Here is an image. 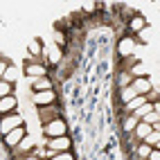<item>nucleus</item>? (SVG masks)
Here are the masks:
<instances>
[{
    "label": "nucleus",
    "instance_id": "f8f14e48",
    "mask_svg": "<svg viewBox=\"0 0 160 160\" xmlns=\"http://www.w3.org/2000/svg\"><path fill=\"white\" fill-rule=\"evenodd\" d=\"M16 106H18L16 95H9V97H0V115L16 113Z\"/></svg>",
    "mask_w": 160,
    "mask_h": 160
},
{
    "label": "nucleus",
    "instance_id": "f3484780",
    "mask_svg": "<svg viewBox=\"0 0 160 160\" xmlns=\"http://www.w3.org/2000/svg\"><path fill=\"white\" fill-rule=\"evenodd\" d=\"M63 57H66V52H63V48H54L52 52H48V61H50V66H59V63L63 61Z\"/></svg>",
    "mask_w": 160,
    "mask_h": 160
},
{
    "label": "nucleus",
    "instance_id": "393cba45",
    "mask_svg": "<svg viewBox=\"0 0 160 160\" xmlns=\"http://www.w3.org/2000/svg\"><path fill=\"white\" fill-rule=\"evenodd\" d=\"M144 142H147L149 147H156V144L160 142V133H158V131H151V133L147 135V140H144Z\"/></svg>",
    "mask_w": 160,
    "mask_h": 160
},
{
    "label": "nucleus",
    "instance_id": "a878e982",
    "mask_svg": "<svg viewBox=\"0 0 160 160\" xmlns=\"http://www.w3.org/2000/svg\"><path fill=\"white\" fill-rule=\"evenodd\" d=\"M54 41L59 43V48H66V43H68V38H66V32L57 29V32H54Z\"/></svg>",
    "mask_w": 160,
    "mask_h": 160
},
{
    "label": "nucleus",
    "instance_id": "7c9ffc66",
    "mask_svg": "<svg viewBox=\"0 0 160 160\" xmlns=\"http://www.w3.org/2000/svg\"><path fill=\"white\" fill-rule=\"evenodd\" d=\"M97 7H99V2H86V5H83V12H86V14H92Z\"/></svg>",
    "mask_w": 160,
    "mask_h": 160
},
{
    "label": "nucleus",
    "instance_id": "4be33fe9",
    "mask_svg": "<svg viewBox=\"0 0 160 160\" xmlns=\"http://www.w3.org/2000/svg\"><path fill=\"white\" fill-rule=\"evenodd\" d=\"M151 111H153V104H149V102H147V104H144V106H140V108H138L133 115L138 117V120H142V117H144L147 113H151Z\"/></svg>",
    "mask_w": 160,
    "mask_h": 160
},
{
    "label": "nucleus",
    "instance_id": "6ab92c4d",
    "mask_svg": "<svg viewBox=\"0 0 160 160\" xmlns=\"http://www.w3.org/2000/svg\"><path fill=\"white\" fill-rule=\"evenodd\" d=\"M151 151H153V147H149L147 142H140V144H138V149H135V156L140 158V160H149Z\"/></svg>",
    "mask_w": 160,
    "mask_h": 160
},
{
    "label": "nucleus",
    "instance_id": "423d86ee",
    "mask_svg": "<svg viewBox=\"0 0 160 160\" xmlns=\"http://www.w3.org/2000/svg\"><path fill=\"white\" fill-rule=\"evenodd\" d=\"M25 138H27V129H25V124H23V126H18V129H14L12 133H7L2 138V144H7L9 149H14V147H18L20 142H23Z\"/></svg>",
    "mask_w": 160,
    "mask_h": 160
},
{
    "label": "nucleus",
    "instance_id": "dca6fc26",
    "mask_svg": "<svg viewBox=\"0 0 160 160\" xmlns=\"http://www.w3.org/2000/svg\"><path fill=\"white\" fill-rule=\"evenodd\" d=\"M133 83V74L126 70H117V90L120 88H129Z\"/></svg>",
    "mask_w": 160,
    "mask_h": 160
},
{
    "label": "nucleus",
    "instance_id": "2f4dec72",
    "mask_svg": "<svg viewBox=\"0 0 160 160\" xmlns=\"http://www.w3.org/2000/svg\"><path fill=\"white\" fill-rule=\"evenodd\" d=\"M14 160H43V158H41V156L34 151V153H29V156H23V158H14Z\"/></svg>",
    "mask_w": 160,
    "mask_h": 160
},
{
    "label": "nucleus",
    "instance_id": "39448f33",
    "mask_svg": "<svg viewBox=\"0 0 160 160\" xmlns=\"http://www.w3.org/2000/svg\"><path fill=\"white\" fill-rule=\"evenodd\" d=\"M36 111H38V120H41V124H43V126L61 117V108H59V104H52V106H41V108H36Z\"/></svg>",
    "mask_w": 160,
    "mask_h": 160
},
{
    "label": "nucleus",
    "instance_id": "5701e85b",
    "mask_svg": "<svg viewBox=\"0 0 160 160\" xmlns=\"http://www.w3.org/2000/svg\"><path fill=\"white\" fill-rule=\"evenodd\" d=\"M131 74H133V79H138V77H149V74H147V70H144V66H142V63H138V66H133V70H131Z\"/></svg>",
    "mask_w": 160,
    "mask_h": 160
},
{
    "label": "nucleus",
    "instance_id": "20e7f679",
    "mask_svg": "<svg viewBox=\"0 0 160 160\" xmlns=\"http://www.w3.org/2000/svg\"><path fill=\"white\" fill-rule=\"evenodd\" d=\"M25 74L29 79H41V77H50V68L45 63H38V61H32V63H25L23 66Z\"/></svg>",
    "mask_w": 160,
    "mask_h": 160
},
{
    "label": "nucleus",
    "instance_id": "6e6552de",
    "mask_svg": "<svg viewBox=\"0 0 160 160\" xmlns=\"http://www.w3.org/2000/svg\"><path fill=\"white\" fill-rule=\"evenodd\" d=\"M34 151H36V142L27 135L18 147L12 149V158H23V156H29V153H34Z\"/></svg>",
    "mask_w": 160,
    "mask_h": 160
},
{
    "label": "nucleus",
    "instance_id": "a211bd4d",
    "mask_svg": "<svg viewBox=\"0 0 160 160\" xmlns=\"http://www.w3.org/2000/svg\"><path fill=\"white\" fill-rule=\"evenodd\" d=\"M117 97H120V102H122V106H124V104H129L131 99H135L138 92L129 86V88H120V90H117Z\"/></svg>",
    "mask_w": 160,
    "mask_h": 160
},
{
    "label": "nucleus",
    "instance_id": "cd10ccee",
    "mask_svg": "<svg viewBox=\"0 0 160 160\" xmlns=\"http://www.w3.org/2000/svg\"><path fill=\"white\" fill-rule=\"evenodd\" d=\"M50 160H74V156H72V151H61V153H54Z\"/></svg>",
    "mask_w": 160,
    "mask_h": 160
},
{
    "label": "nucleus",
    "instance_id": "4468645a",
    "mask_svg": "<svg viewBox=\"0 0 160 160\" xmlns=\"http://www.w3.org/2000/svg\"><path fill=\"white\" fill-rule=\"evenodd\" d=\"M138 124H140V120H138L135 115H124V117H122V131H124V135L133 133Z\"/></svg>",
    "mask_w": 160,
    "mask_h": 160
},
{
    "label": "nucleus",
    "instance_id": "f257e3e1",
    "mask_svg": "<svg viewBox=\"0 0 160 160\" xmlns=\"http://www.w3.org/2000/svg\"><path fill=\"white\" fill-rule=\"evenodd\" d=\"M43 147H48V151L54 156V153H61V151H70L72 149V140L70 135H61V138H45L43 142H41ZM50 156V158H52Z\"/></svg>",
    "mask_w": 160,
    "mask_h": 160
},
{
    "label": "nucleus",
    "instance_id": "1a4fd4ad",
    "mask_svg": "<svg viewBox=\"0 0 160 160\" xmlns=\"http://www.w3.org/2000/svg\"><path fill=\"white\" fill-rule=\"evenodd\" d=\"M126 27H129L131 36H138L140 32H144V29L149 27V23H147V18H144L142 14H133V16H131V20L126 23Z\"/></svg>",
    "mask_w": 160,
    "mask_h": 160
},
{
    "label": "nucleus",
    "instance_id": "473e14b6",
    "mask_svg": "<svg viewBox=\"0 0 160 160\" xmlns=\"http://www.w3.org/2000/svg\"><path fill=\"white\" fill-rule=\"evenodd\" d=\"M149 160H160V151H158V149H153V151H151V156H149Z\"/></svg>",
    "mask_w": 160,
    "mask_h": 160
},
{
    "label": "nucleus",
    "instance_id": "bb28decb",
    "mask_svg": "<svg viewBox=\"0 0 160 160\" xmlns=\"http://www.w3.org/2000/svg\"><path fill=\"white\" fill-rule=\"evenodd\" d=\"M2 79H5V81H9V83H16V68L12 66V68H9V70L2 74Z\"/></svg>",
    "mask_w": 160,
    "mask_h": 160
},
{
    "label": "nucleus",
    "instance_id": "9d476101",
    "mask_svg": "<svg viewBox=\"0 0 160 160\" xmlns=\"http://www.w3.org/2000/svg\"><path fill=\"white\" fill-rule=\"evenodd\" d=\"M135 36H126V38H122L120 41V45H117V54H120L122 59H126V57H133V52H135Z\"/></svg>",
    "mask_w": 160,
    "mask_h": 160
},
{
    "label": "nucleus",
    "instance_id": "0eeeda50",
    "mask_svg": "<svg viewBox=\"0 0 160 160\" xmlns=\"http://www.w3.org/2000/svg\"><path fill=\"white\" fill-rule=\"evenodd\" d=\"M32 102L36 104V108H41V106H52L57 104V90H43V92H34L32 95Z\"/></svg>",
    "mask_w": 160,
    "mask_h": 160
},
{
    "label": "nucleus",
    "instance_id": "72a5a7b5",
    "mask_svg": "<svg viewBox=\"0 0 160 160\" xmlns=\"http://www.w3.org/2000/svg\"><path fill=\"white\" fill-rule=\"evenodd\" d=\"M153 131H158V133H160V122H156V124H153Z\"/></svg>",
    "mask_w": 160,
    "mask_h": 160
},
{
    "label": "nucleus",
    "instance_id": "9b49d317",
    "mask_svg": "<svg viewBox=\"0 0 160 160\" xmlns=\"http://www.w3.org/2000/svg\"><path fill=\"white\" fill-rule=\"evenodd\" d=\"M131 88H133L138 95H149V92L153 90V86H151V79H149V77H138V79H133Z\"/></svg>",
    "mask_w": 160,
    "mask_h": 160
},
{
    "label": "nucleus",
    "instance_id": "f704fd0d",
    "mask_svg": "<svg viewBox=\"0 0 160 160\" xmlns=\"http://www.w3.org/2000/svg\"><path fill=\"white\" fill-rule=\"evenodd\" d=\"M153 149H158V151H160V142H158V144H156V147H153Z\"/></svg>",
    "mask_w": 160,
    "mask_h": 160
},
{
    "label": "nucleus",
    "instance_id": "412c9836",
    "mask_svg": "<svg viewBox=\"0 0 160 160\" xmlns=\"http://www.w3.org/2000/svg\"><path fill=\"white\" fill-rule=\"evenodd\" d=\"M138 63H140V61H138L135 57H126V59L120 63V70H126V72H131V70H133V66H138Z\"/></svg>",
    "mask_w": 160,
    "mask_h": 160
},
{
    "label": "nucleus",
    "instance_id": "2eb2a0df",
    "mask_svg": "<svg viewBox=\"0 0 160 160\" xmlns=\"http://www.w3.org/2000/svg\"><path fill=\"white\" fill-rule=\"evenodd\" d=\"M151 131H153V126L140 120V124L135 126V131H133V135H135V138H138V140H140V142H144V140H147V135L151 133Z\"/></svg>",
    "mask_w": 160,
    "mask_h": 160
},
{
    "label": "nucleus",
    "instance_id": "c85d7f7f",
    "mask_svg": "<svg viewBox=\"0 0 160 160\" xmlns=\"http://www.w3.org/2000/svg\"><path fill=\"white\" fill-rule=\"evenodd\" d=\"M144 97H147V102H149V104H156V102H160V92L153 88V90L149 92V95H144Z\"/></svg>",
    "mask_w": 160,
    "mask_h": 160
},
{
    "label": "nucleus",
    "instance_id": "b1692460",
    "mask_svg": "<svg viewBox=\"0 0 160 160\" xmlns=\"http://www.w3.org/2000/svg\"><path fill=\"white\" fill-rule=\"evenodd\" d=\"M142 122H147V124H151V126H153L156 122H160V115H158L156 111H151V113H147V115L142 117Z\"/></svg>",
    "mask_w": 160,
    "mask_h": 160
},
{
    "label": "nucleus",
    "instance_id": "ddd939ff",
    "mask_svg": "<svg viewBox=\"0 0 160 160\" xmlns=\"http://www.w3.org/2000/svg\"><path fill=\"white\" fill-rule=\"evenodd\" d=\"M32 88H34V92H43V90H52L54 83L50 77H41V79H32Z\"/></svg>",
    "mask_w": 160,
    "mask_h": 160
},
{
    "label": "nucleus",
    "instance_id": "f03ea898",
    "mask_svg": "<svg viewBox=\"0 0 160 160\" xmlns=\"http://www.w3.org/2000/svg\"><path fill=\"white\" fill-rule=\"evenodd\" d=\"M18 126H23V117H20V113L0 115V133H2V138L7 133H12L14 129H18Z\"/></svg>",
    "mask_w": 160,
    "mask_h": 160
},
{
    "label": "nucleus",
    "instance_id": "7ed1b4c3",
    "mask_svg": "<svg viewBox=\"0 0 160 160\" xmlns=\"http://www.w3.org/2000/svg\"><path fill=\"white\" fill-rule=\"evenodd\" d=\"M43 135L45 138H61V135H68V124L63 117H59V120L50 122L43 126Z\"/></svg>",
    "mask_w": 160,
    "mask_h": 160
},
{
    "label": "nucleus",
    "instance_id": "aec40b11",
    "mask_svg": "<svg viewBox=\"0 0 160 160\" xmlns=\"http://www.w3.org/2000/svg\"><path fill=\"white\" fill-rule=\"evenodd\" d=\"M14 86H16V83H9L5 79H0V97H9V95H14Z\"/></svg>",
    "mask_w": 160,
    "mask_h": 160
},
{
    "label": "nucleus",
    "instance_id": "c756f323",
    "mask_svg": "<svg viewBox=\"0 0 160 160\" xmlns=\"http://www.w3.org/2000/svg\"><path fill=\"white\" fill-rule=\"evenodd\" d=\"M9 68H12V66H9V59H7V57H2V59H0V74H5Z\"/></svg>",
    "mask_w": 160,
    "mask_h": 160
}]
</instances>
